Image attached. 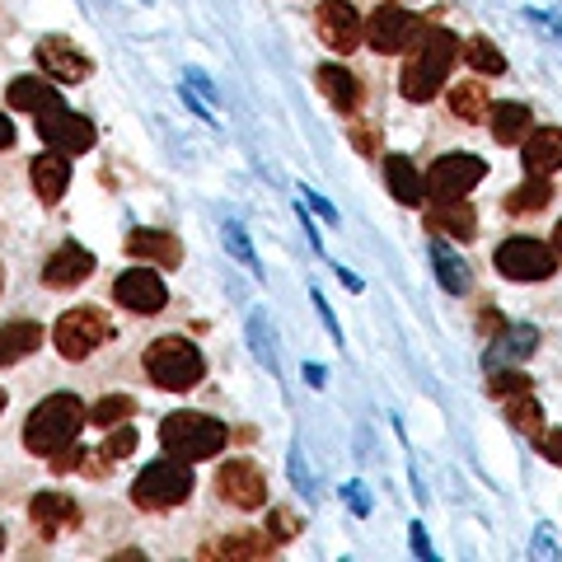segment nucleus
Returning a JSON list of instances; mask_svg holds the SVG:
<instances>
[{"label":"nucleus","mask_w":562,"mask_h":562,"mask_svg":"<svg viewBox=\"0 0 562 562\" xmlns=\"http://www.w3.org/2000/svg\"><path fill=\"white\" fill-rule=\"evenodd\" d=\"M553 244H558V254H562V221H558V231H553Z\"/></svg>","instance_id":"6e6d98bb"},{"label":"nucleus","mask_w":562,"mask_h":562,"mask_svg":"<svg viewBox=\"0 0 562 562\" xmlns=\"http://www.w3.org/2000/svg\"><path fill=\"white\" fill-rule=\"evenodd\" d=\"M10 103L24 109V113H38V109H47V103H61V94L38 76H20V80H10Z\"/></svg>","instance_id":"c756f323"},{"label":"nucleus","mask_w":562,"mask_h":562,"mask_svg":"<svg viewBox=\"0 0 562 562\" xmlns=\"http://www.w3.org/2000/svg\"><path fill=\"white\" fill-rule=\"evenodd\" d=\"M549 202H553L549 173H530V179H525L512 198H506V211H512V216H525V211H543Z\"/></svg>","instance_id":"7c9ffc66"},{"label":"nucleus","mask_w":562,"mask_h":562,"mask_svg":"<svg viewBox=\"0 0 562 562\" xmlns=\"http://www.w3.org/2000/svg\"><path fill=\"white\" fill-rule=\"evenodd\" d=\"M225 441H231V431H225V422L206 417V413H192V408H179L160 422V446L165 454L183 464H198V460H211V454H221Z\"/></svg>","instance_id":"7ed1b4c3"},{"label":"nucleus","mask_w":562,"mask_h":562,"mask_svg":"<svg viewBox=\"0 0 562 562\" xmlns=\"http://www.w3.org/2000/svg\"><path fill=\"white\" fill-rule=\"evenodd\" d=\"M90 272H94V254L80 249V244H61V249L47 258L43 281H47L52 291H61V286H80V281L90 277Z\"/></svg>","instance_id":"dca6fc26"},{"label":"nucleus","mask_w":562,"mask_h":562,"mask_svg":"<svg viewBox=\"0 0 562 562\" xmlns=\"http://www.w3.org/2000/svg\"><path fill=\"white\" fill-rule=\"evenodd\" d=\"M47 460H52V473H76V469H85V450L76 441V446H66L57 454H47Z\"/></svg>","instance_id":"a19ab883"},{"label":"nucleus","mask_w":562,"mask_h":562,"mask_svg":"<svg viewBox=\"0 0 562 562\" xmlns=\"http://www.w3.org/2000/svg\"><path fill=\"white\" fill-rule=\"evenodd\" d=\"M492 136L502 140V146H520L525 132L535 127V113H530V103H492Z\"/></svg>","instance_id":"a878e982"},{"label":"nucleus","mask_w":562,"mask_h":562,"mask_svg":"<svg viewBox=\"0 0 562 562\" xmlns=\"http://www.w3.org/2000/svg\"><path fill=\"white\" fill-rule=\"evenodd\" d=\"M553 268H558V254L543 239L516 235V239H506L497 249V272L512 277V281H549Z\"/></svg>","instance_id":"6e6552de"},{"label":"nucleus","mask_w":562,"mask_h":562,"mask_svg":"<svg viewBox=\"0 0 562 562\" xmlns=\"http://www.w3.org/2000/svg\"><path fill=\"white\" fill-rule=\"evenodd\" d=\"M539 446H543V454H549L553 464H562V431H558V436H549V441H539Z\"/></svg>","instance_id":"603ef678"},{"label":"nucleus","mask_w":562,"mask_h":562,"mask_svg":"<svg viewBox=\"0 0 562 562\" xmlns=\"http://www.w3.org/2000/svg\"><path fill=\"white\" fill-rule=\"evenodd\" d=\"M333 272H338V281H342V286H347L351 295H361V291H366V281H361L357 272H347V268H338V262H333Z\"/></svg>","instance_id":"3c124183"},{"label":"nucleus","mask_w":562,"mask_h":562,"mask_svg":"<svg viewBox=\"0 0 562 562\" xmlns=\"http://www.w3.org/2000/svg\"><path fill=\"white\" fill-rule=\"evenodd\" d=\"M305 380L314 384V390H319V384L328 380V375H324V366H305Z\"/></svg>","instance_id":"5fc2aeb1"},{"label":"nucleus","mask_w":562,"mask_h":562,"mask_svg":"<svg viewBox=\"0 0 562 562\" xmlns=\"http://www.w3.org/2000/svg\"><path fill=\"white\" fill-rule=\"evenodd\" d=\"M460 61V38L441 24H422L413 38V57L403 66V99L427 103L441 94V85L450 80V66Z\"/></svg>","instance_id":"f257e3e1"},{"label":"nucleus","mask_w":562,"mask_h":562,"mask_svg":"<svg viewBox=\"0 0 562 562\" xmlns=\"http://www.w3.org/2000/svg\"><path fill=\"white\" fill-rule=\"evenodd\" d=\"M479 333H483V338H497V333H502V314L497 310H483L479 314Z\"/></svg>","instance_id":"8fccbe9b"},{"label":"nucleus","mask_w":562,"mask_h":562,"mask_svg":"<svg viewBox=\"0 0 562 562\" xmlns=\"http://www.w3.org/2000/svg\"><path fill=\"white\" fill-rule=\"evenodd\" d=\"M29 179H33V192H38L43 206H57V202L66 198V188H70V165H66V155H61V150L38 155V160L29 165Z\"/></svg>","instance_id":"a211bd4d"},{"label":"nucleus","mask_w":562,"mask_h":562,"mask_svg":"<svg viewBox=\"0 0 562 562\" xmlns=\"http://www.w3.org/2000/svg\"><path fill=\"white\" fill-rule=\"evenodd\" d=\"M268 525H272V543L291 539V535H301V520H295L291 512H272V516H268Z\"/></svg>","instance_id":"79ce46f5"},{"label":"nucleus","mask_w":562,"mask_h":562,"mask_svg":"<svg viewBox=\"0 0 562 562\" xmlns=\"http://www.w3.org/2000/svg\"><path fill=\"white\" fill-rule=\"evenodd\" d=\"M338 492H342V502H347V506H351V512H357V516H371V512H375L371 492H366V487H361L357 479H351V483H342Z\"/></svg>","instance_id":"ea45409f"},{"label":"nucleus","mask_w":562,"mask_h":562,"mask_svg":"<svg viewBox=\"0 0 562 562\" xmlns=\"http://www.w3.org/2000/svg\"><path fill=\"white\" fill-rule=\"evenodd\" d=\"M408 543H413V553H417L422 562H436V549H431L427 530H422V520H413V525H408Z\"/></svg>","instance_id":"c03bdc74"},{"label":"nucleus","mask_w":562,"mask_h":562,"mask_svg":"<svg viewBox=\"0 0 562 562\" xmlns=\"http://www.w3.org/2000/svg\"><path fill=\"white\" fill-rule=\"evenodd\" d=\"M301 202H305V206H314V211H319V216H324L328 225H338V206H333V202H324L319 192H314V188H305V183H301Z\"/></svg>","instance_id":"a18cd8bd"},{"label":"nucleus","mask_w":562,"mask_h":562,"mask_svg":"<svg viewBox=\"0 0 562 562\" xmlns=\"http://www.w3.org/2000/svg\"><path fill=\"white\" fill-rule=\"evenodd\" d=\"M33 122H38V136L61 155H85L94 146V122L70 113L66 103H47V109L33 113Z\"/></svg>","instance_id":"0eeeda50"},{"label":"nucleus","mask_w":562,"mask_h":562,"mask_svg":"<svg viewBox=\"0 0 562 562\" xmlns=\"http://www.w3.org/2000/svg\"><path fill=\"white\" fill-rule=\"evenodd\" d=\"M221 239H225V249H231V258H239L254 277H262V262H258V254H254V239H249V231H244L239 221H225V225H221Z\"/></svg>","instance_id":"72a5a7b5"},{"label":"nucleus","mask_w":562,"mask_h":562,"mask_svg":"<svg viewBox=\"0 0 562 562\" xmlns=\"http://www.w3.org/2000/svg\"><path fill=\"white\" fill-rule=\"evenodd\" d=\"M29 520H33V530H38L43 539H57L66 525H76L80 512H76V502L61 497V492H38V497L29 502Z\"/></svg>","instance_id":"f3484780"},{"label":"nucleus","mask_w":562,"mask_h":562,"mask_svg":"<svg viewBox=\"0 0 562 562\" xmlns=\"http://www.w3.org/2000/svg\"><path fill=\"white\" fill-rule=\"evenodd\" d=\"M80 427H85V403L66 390L47 394L24 422V446L33 454H57V450L80 441Z\"/></svg>","instance_id":"f03ea898"},{"label":"nucleus","mask_w":562,"mask_h":562,"mask_svg":"<svg viewBox=\"0 0 562 562\" xmlns=\"http://www.w3.org/2000/svg\"><path fill=\"white\" fill-rule=\"evenodd\" d=\"M351 146H357V150H366V155H371V150L380 146V132L371 136V127H351Z\"/></svg>","instance_id":"09e8293b"},{"label":"nucleus","mask_w":562,"mask_h":562,"mask_svg":"<svg viewBox=\"0 0 562 562\" xmlns=\"http://www.w3.org/2000/svg\"><path fill=\"white\" fill-rule=\"evenodd\" d=\"M268 553H272V535H231L202 549V558H268Z\"/></svg>","instance_id":"c85d7f7f"},{"label":"nucleus","mask_w":562,"mask_h":562,"mask_svg":"<svg viewBox=\"0 0 562 562\" xmlns=\"http://www.w3.org/2000/svg\"><path fill=\"white\" fill-rule=\"evenodd\" d=\"M0 291H5V268H0Z\"/></svg>","instance_id":"4d7b16f0"},{"label":"nucleus","mask_w":562,"mask_h":562,"mask_svg":"<svg viewBox=\"0 0 562 562\" xmlns=\"http://www.w3.org/2000/svg\"><path fill=\"white\" fill-rule=\"evenodd\" d=\"M535 347H539V328H535V324H502L497 342H492L487 357H483V371H497V366H516L520 357H530Z\"/></svg>","instance_id":"2eb2a0df"},{"label":"nucleus","mask_w":562,"mask_h":562,"mask_svg":"<svg viewBox=\"0 0 562 562\" xmlns=\"http://www.w3.org/2000/svg\"><path fill=\"white\" fill-rule=\"evenodd\" d=\"M0 413H5V390H0Z\"/></svg>","instance_id":"13d9d810"},{"label":"nucleus","mask_w":562,"mask_h":562,"mask_svg":"<svg viewBox=\"0 0 562 562\" xmlns=\"http://www.w3.org/2000/svg\"><path fill=\"white\" fill-rule=\"evenodd\" d=\"M286 464H291V483L305 492V502H314V497H319V487H314V473H310V460H305V450H301V446H291Z\"/></svg>","instance_id":"58836bf2"},{"label":"nucleus","mask_w":562,"mask_h":562,"mask_svg":"<svg viewBox=\"0 0 562 562\" xmlns=\"http://www.w3.org/2000/svg\"><path fill=\"white\" fill-rule=\"evenodd\" d=\"M319 38L333 52H351L366 38V20L347 5V0H324V5H319Z\"/></svg>","instance_id":"4468645a"},{"label":"nucleus","mask_w":562,"mask_h":562,"mask_svg":"<svg viewBox=\"0 0 562 562\" xmlns=\"http://www.w3.org/2000/svg\"><path fill=\"white\" fill-rule=\"evenodd\" d=\"M146 375L160 384V390H192V384L206 375V361L188 338L169 333V338H155L146 347Z\"/></svg>","instance_id":"20e7f679"},{"label":"nucleus","mask_w":562,"mask_h":562,"mask_svg":"<svg viewBox=\"0 0 562 562\" xmlns=\"http://www.w3.org/2000/svg\"><path fill=\"white\" fill-rule=\"evenodd\" d=\"M0 553H5V530H0Z\"/></svg>","instance_id":"bf43d9fd"},{"label":"nucleus","mask_w":562,"mask_h":562,"mask_svg":"<svg viewBox=\"0 0 562 562\" xmlns=\"http://www.w3.org/2000/svg\"><path fill=\"white\" fill-rule=\"evenodd\" d=\"M460 57L479 70V76H502V70H506V57L497 52V43H487L483 33H479V38H469V43H460Z\"/></svg>","instance_id":"473e14b6"},{"label":"nucleus","mask_w":562,"mask_h":562,"mask_svg":"<svg viewBox=\"0 0 562 562\" xmlns=\"http://www.w3.org/2000/svg\"><path fill=\"white\" fill-rule=\"evenodd\" d=\"M109 338H113V324L103 319L99 310H66L57 319V333H52V342H57V351L66 361H85Z\"/></svg>","instance_id":"423d86ee"},{"label":"nucleus","mask_w":562,"mask_h":562,"mask_svg":"<svg viewBox=\"0 0 562 562\" xmlns=\"http://www.w3.org/2000/svg\"><path fill=\"white\" fill-rule=\"evenodd\" d=\"M216 492L239 512H262V502H268V479H262V469L249 464V460H225L216 469Z\"/></svg>","instance_id":"9b49d317"},{"label":"nucleus","mask_w":562,"mask_h":562,"mask_svg":"<svg viewBox=\"0 0 562 562\" xmlns=\"http://www.w3.org/2000/svg\"><path fill=\"white\" fill-rule=\"evenodd\" d=\"M14 146V127H10V117L0 113V150H10Z\"/></svg>","instance_id":"864d4df0"},{"label":"nucleus","mask_w":562,"mask_h":562,"mask_svg":"<svg viewBox=\"0 0 562 562\" xmlns=\"http://www.w3.org/2000/svg\"><path fill=\"white\" fill-rule=\"evenodd\" d=\"M446 99H450V113L460 117V122H483V117H487V109H492V99H487V90H483L479 80L454 85V90H450Z\"/></svg>","instance_id":"cd10ccee"},{"label":"nucleus","mask_w":562,"mask_h":562,"mask_svg":"<svg viewBox=\"0 0 562 562\" xmlns=\"http://www.w3.org/2000/svg\"><path fill=\"white\" fill-rule=\"evenodd\" d=\"M530 390L535 384L520 366H497V371H487V394H497V398H516V394H530Z\"/></svg>","instance_id":"f704fd0d"},{"label":"nucleus","mask_w":562,"mask_h":562,"mask_svg":"<svg viewBox=\"0 0 562 562\" xmlns=\"http://www.w3.org/2000/svg\"><path fill=\"white\" fill-rule=\"evenodd\" d=\"M310 301H314V310H319V319H324V328H328V338H333V342H338V347H342V324H338V314H333V310H328V301H324V295H319V291H314V295H310Z\"/></svg>","instance_id":"37998d69"},{"label":"nucleus","mask_w":562,"mask_h":562,"mask_svg":"<svg viewBox=\"0 0 562 562\" xmlns=\"http://www.w3.org/2000/svg\"><path fill=\"white\" fill-rule=\"evenodd\" d=\"M136 441H140V436L127 427V422H117V427H113L109 436H103V450H99V454H103L109 464H113V460H127V454L136 450Z\"/></svg>","instance_id":"c9c22d12"},{"label":"nucleus","mask_w":562,"mask_h":562,"mask_svg":"<svg viewBox=\"0 0 562 562\" xmlns=\"http://www.w3.org/2000/svg\"><path fill=\"white\" fill-rule=\"evenodd\" d=\"M427 231L469 244L473 235H479V216H473V206H464L460 198H454V202H436V206L427 211Z\"/></svg>","instance_id":"412c9836"},{"label":"nucleus","mask_w":562,"mask_h":562,"mask_svg":"<svg viewBox=\"0 0 562 562\" xmlns=\"http://www.w3.org/2000/svg\"><path fill=\"white\" fill-rule=\"evenodd\" d=\"M38 66L47 70L52 80H61V85H76V80L90 76V57H85V52L70 38H61V33H47V38H38Z\"/></svg>","instance_id":"ddd939ff"},{"label":"nucleus","mask_w":562,"mask_h":562,"mask_svg":"<svg viewBox=\"0 0 562 562\" xmlns=\"http://www.w3.org/2000/svg\"><path fill=\"white\" fill-rule=\"evenodd\" d=\"M183 90H192V94H198V99L206 103V109H216V103H221L216 80H211L202 66H188V70H183Z\"/></svg>","instance_id":"e433bc0d"},{"label":"nucleus","mask_w":562,"mask_h":562,"mask_svg":"<svg viewBox=\"0 0 562 562\" xmlns=\"http://www.w3.org/2000/svg\"><path fill=\"white\" fill-rule=\"evenodd\" d=\"M43 347V328L33 319H14V324H0V366H14L33 357Z\"/></svg>","instance_id":"b1692460"},{"label":"nucleus","mask_w":562,"mask_h":562,"mask_svg":"<svg viewBox=\"0 0 562 562\" xmlns=\"http://www.w3.org/2000/svg\"><path fill=\"white\" fill-rule=\"evenodd\" d=\"M558 165H562V132L558 127L525 132V169L530 173H553Z\"/></svg>","instance_id":"393cba45"},{"label":"nucleus","mask_w":562,"mask_h":562,"mask_svg":"<svg viewBox=\"0 0 562 562\" xmlns=\"http://www.w3.org/2000/svg\"><path fill=\"white\" fill-rule=\"evenodd\" d=\"M417 29L422 24L403 5H384V10H375L371 20H366V38H371L375 52H403V47H413Z\"/></svg>","instance_id":"f8f14e48"},{"label":"nucleus","mask_w":562,"mask_h":562,"mask_svg":"<svg viewBox=\"0 0 562 562\" xmlns=\"http://www.w3.org/2000/svg\"><path fill=\"white\" fill-rule=\"evenodd\" d=\"M525 20H530L535 29H543V33H549V38H558V43H562V20H558V14H543V10H525Z\"/></svg>","instance_id":"49530a36"},{"label":"nucleus","mask_w":562,"mask_h":562,"mask_svg":"<svg viewBox=\"0 0 562 562\" xmlns=\"http://www.w3.org/2000/svg\"><path fill=\"white\" fill-rule=\"evenodd\" d=\"M483 173H487V165L479 155H441V160L427 169V183L422 188H427L431 202H454V198H464L469 188H479Z\"/></svg>","instance_id":"1a4fd4ad"},{"label":"nucleus","mask_w":562,"mask_h":562,"mask_svg":"<svg viewBox=\"0 0 562 562\" xmlns=\"http://www.w3.org/2000/svg\"><path fill=\"white\" fill-rule=\"evenodd\" d=\"M244 338H249V351L254 361L262 366L268 375H281V357H277V333H272V319L262 310H249V319H244Z\"/></svg>","instance_id":"4be33fe9"},{"label":"nucleus","mask_w":562,"mask_h":562,"mask_svg":"<svg viewBox=\"0 0 562 562\" xmlns=\"http://www.w3.org/2000/svg\"><path fill=\"white\" fill-rule=\"evenodd\" d=\"M506 422H512L520 436H530V441H543V408L535 403V394L506 398Z\"/></svg>","instance_id":"2f4dec72"},{"label":"nucleus","mask_w":562,"mask_h":562,"mask_svg":"<svg viewBox=\"0 0 562 562\" xmlns=\"http://www.w3.org/2000/svg\"><path fill=\"white\" fill-rule=\"evenodd\" d=\"M431 268H436V277H441V286L450 291V295H464L469 286H473V272H469V262L450 249L446 239H436L431 244Z\"/></svg>","instance_id":"bb28decb"},{"label":"nucleus","mask_w":562,"mask_h":562,"mask_svg":"<svg viewBox=\"0 0 562 562\" xmlns=\"http://www.w3.org/2000/svg\"><path fill=\"white\" fill-rule=\"evenodd\" d=\"M192 497V469L183 460H155L150 469L136 473L132 483V502L140 512H173V506H183Z\"/></svg>","instance_id":"39448f33"},{"label":"nucleus","mask_w":562,"mask_h":562,"mask_svg":"<svg viewBox=\"0 0 562 562\" xmlns=\"http://www.w3.org/2000/svg\"><path fill=\"white\" fill-rule=\"evenodd\" d=\"M384 183H390L394 202H403V206H422V198H427L422 173L413 169L408 155H384Z\"/></svg>","instance_id":"5701e85b"},{"label":"nucleus","mask_w":562,"mask_h":562,"mask_svg":"<svg viewBox=\"0 0 562 562\" xmlns=\"http://www.w3.org/2000/svg\"><path fill=\"white\" fill-rule=\"evenodd\" d=\"M113 301L122 310H132V314H160L169 305V286H165V277L160 268H132V272H122L113 281Z\"/></svg>","instance_id":"9d476101"},{"label":"nucleus","mask_w":562,"mask_h":562,"mask_svg":"<svg viewBox=\"0 0 562 562\" xmlns=\"http://www.w3.org/2000/svg\"><path fill=\"white\" fill-rule=\"evenodd\" d=\"M127 254L140 258V262H150V268H179L183 262L179 239L165 235V231H132L127 235Z\"/></svg>","instance_id":"aec40b11"},{"label":"nucleus","mask_w":562,"mask_h":562,"mask_svg":"<svg viewBox=\"0 0 562 562\" xmlns=\"http://www.w3.org/2000/svg\"><path fill=\"white\" fill-rule=\"evenodd\" d=\"M132 408H136V403H132L127 394H113V398H103L90 417L99 422V427H117V422H127V417H132Z\"/></svg>","instance_id":"4c0bfd02"},{"label":"nucleus","mask_w":562,"mask_h":562,"mask_svg":"<svg viewBox=\"0 0 562 562\" xmlns=\"http://www.w3.org/2000/svg\"><path fill=\"white\" fill-rule=\"evenodd\" d=\"M535 558H562V549H558V543H553V530H549V525H539V530H535V549H530Z\"/></svg>","instance_id":"de8ad7c7"},{"label":"nucleus","mask_w":562,"mask_h":562,"mask_svg":"<svg viewBox=\"0 0 562 562\" xmlns=\"http://www.w3.org/2000/svg\"><path fill=\"white\" fill-rule=\"evenodd\" d=\"M314 80H319L324 99H328V103H333V109H338V113H357V109H361V80L351 76L347 66L328 61V66H319V70H314Z\"/></svg>","instance_id":"6ab92c4d"}]
</instances>
